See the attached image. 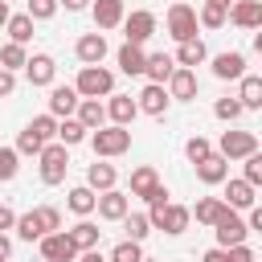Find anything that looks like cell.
Here are the masks:
<instances>
[{
  "label": "cell",
  "instance_id": "obj_1",
  "mask_svg": "<svg viewBox=\"0 0 262 262\" xmlns=\"http://www.w3.org/2000/svg\"><path fill=\"white\" fill-rule=\"evenodd\" d=\"M151 205V213H147V221H151V229H164V233H184L188 229V209L184 205H168V196H160V201H147Z\"/></svg>",
  "mask_w": 262,
  "mask_h": 262
},
{
  "label": "cell",
  "instance_id": "obj_2",
  "mask_svg": "<svg viewBox=\"0 0 262 262\" xmlns=\"http://www.w3.org/2000/svg\"><path fill=\"white\" fill-rule=\"evenodd\" d=\"M37 160H41V180L45 184H61L66 180V172H70V147L66 143H45Z\"/></svg>",
  "mask_w": 262,
  "mask_h": 262
},
{
  "label": "cell",
  "instance_id": "obj_3",
  "mask_svg": "<svg viewBox=\"0 0 262 262\" xmlns=\"http://www.w3.org/2000/svg\"><path fill=\"white\" fill-rule=\"evenodd\" d=\"M90 147H94V156H102V160H106V156H123V151L131 147V131L119 127V123H115V127H98V131L90 135Z\"/></svg>",
  "mask_w": 262,
  "mask_h": 262
},
{
  "label": "cell",
  "instance_id": "obj_4",
  "mask_svg": "<svg viewBox=\"0 0 262 262\" xmlns=\"http://www.w3.org/2000/svg\"><path fill=\"white\" fill-rule=\"evenodd\" d=\"M74 90H78L82 98H98V94H111V90H115V74H111V70H102V66H82V74H78Z\"/></svg>",
  "mask_w": 262,
  "mask_h": 262
},
{
  "label": "cell",
  "instance_id": "obj_5",
  "mask_svg": "<svg viewBox=\"0 0 262 262\" xmlns=\"http://www.w3.org/2000/svg\"><path fill=\"white\" fill-rule=\"evenodd\" d=\"M168 33L176 37V41H188V37H196V8L188 4V0H176L172 8H168Z\"/></svg>",
  "mask_w": 262,
  "mask_h": 262
},
{
  "label": "cell",
  "instance_id": "obj_6",
  "mask_svg": "<svg viewBox=\"0 0 262 262\" xmlns=\"http://www.w3.org/2000/svg\"><path fill=\"white\" fill-rule=\"evenodd\" d=\"M213 229H217V246H237V242H246V233H250L246 221L237 217V209H229V205L221 209V217L213 221Z\"/></svg>",
  "mask_w": 262,
  "mask_h": 262
},
{
  "label": "cell",
  "instance_id": "obj_7",
  "mask_svg": "<svg viewBox=\"0 0 262 262\" xmlns=\"http://www.w3.org/2000/svg\"><path fill=\"white\" fill-rule=\"evenodd\" d=\"M41 258L45 262H74L78 258V246L70 242L66 229H57V233H45L41 237Z\"/></svg>",
  "mask_w": 262,
  "mask_h": 262
},
{
  "label": "cell",
  "instance_id": "obj_8",
  "mask_svg": "<svg viewBox=\"0 0 262 262\" xmlns=\"http://www.w3.org/2000/svg\"><path fill=\"white\" fill-rule=\"evenodd\" d=\"M250 151H258V135H254V131H225V135H221V151H217V156H225V160H246Z\"/></svg>",
  "mask_w": 262,
  "mask_h": 262
},
{
  "label": "cell",
  "instance_id": "obj_9",
  "mask_svg": "<svg viewBox=\"0 0 262 262\" xmlns=\"http://www.w3.org/2000/svg\"><path fill=\"white\" fill-rule=\"evenodd\" d=\"M94 209H98V217H106V221H123V217L131 213V196L119 192V188H106V192H98Z\"/></svg>",
  "mask_w": 262,
  "mask_h": 262
},
{
  "label": "cell",
  "instance_id": "obj_10",
  "mask_svg": "<svg viewBox=\"0 0 262 262\" xmlns=\"http://www.w3.org/2000/svg\"><path fill=\"white\" fill-rule=\"evenodd\" d=\"M123 29H127V41H131V45H143V41L156 33V12L135 8L131 16H123Z\"/></svg>",
  "mask_w": 262,
  "mask_h": 262
},
{
  "label": "cell",
  "instance_id": "obj_11",
  "mask_svg": "<svg viewBox=\"0 0 262 262\" xmlns=\"http://www.w3.org/2000/svg\"><path fill=\"white\" fill-rule=\"evenodd\" d=\"M168 98H180V102L196 98V70L176 66V70H172V78H168Z\"/></svg>",
  "mask_w": 262,
  "mask_h": 262
},
{
  "label": "cell",
  "instance_id": "obj_12",
  "mask_svg": "<svg viewBox=\"0 0 262 262\" xmlns=\"http://www.w3.org/2000/svg\"><path fill=\"white\" fill-rule=\"evenodd\" d=\"M78 98H82V94H78L74 86H53V90H49V115H53V119H70V115L78 111Z\"/></svg>",
  "mask_w": 262,
  "mask_h": 262
},
{
  "label": "cell",
  "instance_id": "obj_13",
  "mask_svg": "<svg viewBox=\"0 0 262 262\" xmlns=\"http://www.w3.org/2000/svg\"><path fill=\"white\" fill-rule=\"evenodd\" d=\"M135 106H139L143 115H156V119H160V115L168 111V90H164L160 82H147V86L139 90V98H135Z\"/></svg>",
  "mask_w": 262,
  "mask_h": 262
},
{
  "label": "cell",
  "instance_id": "obj_14",
  "mask_svg": "<svg viewBox=\"0 0 262 262\" xmlns=\"http://www.w3.org/2000/svg\"><path fill=\"white\" fill-rule=\"evenodd\" d=\"M74 53H78V61H86V66H98V61L106 57V37H102V33H86V37H78Z\"/></svg>",
  "mask_w": 262,
  "mask_h": 262
},
{
  "label": "cell",
  "instance_id": "obj_15",
  "mask_svg": "<svg viewBox=\"0 0 262 262\" xmlns=\"http://www.w3.org/2000/svg\"><path fill=\"white\" fill-rule=\"evenodd\" d=\"M196 176H201V184H221V180H229V160L217 156V151H209L196 164Z\"/></svg>",
  "mask_w": 262,
  "mask_h": 262
},
{
  "label": "cell",
  "instance_id": "obj_16",
  "mask_svg": "<svg viewBox=\"0 0 262 262\" xmlns=\"http://www.w3.org/2000/svg\"><path fill=\"white\" fill-rule=\"evenodd\" d=\"M229 20H233L237 29H258V25H262V0H233Z\"/></svg>",
  "mask_w": 262,
  "mask_h": 262
},
{
  "label": "cell",
  "instance_id": "obj_17",
  "mask_svg": "<svg viewBox=\"0 0 262 262\" xmlns=\"http://www.w3.org/2000/svg\"><path fill=\"white\" fill-rule=\"evenodd\" d=\"M25 74H29V82H33V86H49V82H53V74H57V66H53V57H49V53H33V57L25 61Z\"/></svg>",
  "mask_w": 262,
  "mask_h": 262
},
{
  "label": "cell",
  "instance_id": "obj_18",
  "mask_svg": "<svg viewBox=\"0 0 262 262\" xmlns=\"http://www.w3.org/2000/svg\"><path fill=\"white\" fill-rule=\"evenodd\" d=\"M143 61H147V53H143V45H131V41H123V45H119V70H123L127 78H135V74H143Z\"/></svg>",
  "mask_w": 262,
  "mask_h": 262
},
{
  "label": "cell",
  "instance_id": "obj_19",
  "mask_svg": "<svg viewBox=\"0 0 262 262\" xmlns=\"http://www.w3.org/2000/svg\"><path fill=\"white\" fill-rule=\"evenodd\" d=\"M213 74H217V78H242V74H246V53H237V49L217 53V57H213Z\"/></svg>",
  "mask_w": 262,
  "mask_h": 262
},
{
  "label": "cell",
  "instance_id": "obj_20",
  "mask_svg": "<svg viewBox=\"0 0 262 262\" xmlns=\"http://www.w3.org/2000/svg\"><path fill=\"white\" fill-rule=\"evenodd\" d=\"M106 115H111L119 127H127V123H135L139 106H135V98H131V94H111V102H106Z\"/></svg>",
  "mask_w": 262,
  "mask_h": 262
},
{
  "label": "cell",
  "instance_id": "obj_21",
  "mask_svg": "<svg viewBox=\"0 0 262 262\" xmlns=\"http://www.w3.org/2000/svg\"><path fill=\"white\" fill-rule=\"evenodd\" d=\"M78 123H82L86 131H98V127L106 123V106H102L98 98H78Z\"/></svg>",
  "mask_w": 262,
  "mask_h": 262
},
{
  "label": "cell",
  "instance_id": "obj_22",
  "mask_svg": "<svg viewBox=\"0 0 262 262\" xmlns=\"http://www.w3.org/2000/svg\"><path fill=\"white\" fill-rule=\"evenodd\" d=\"M115 180H119V172H115V164H90L86 168V188H94V192H106V188H115Z\"/></svg>",
  "mask_w": 262,
  "mask_h": 262
},
{
  "label": "cell",
  "instance_id": "obj_23",
  "mask_svg": "<svg viewBox=\"0 0 262 262\" xmlns=\"http://www.w3.org/2000/svg\"><path fill=\"white\" fill-rule=\"evenodd\" d=\"M156 188H160V172H156L151 164H143V168L131 172V196H143V201H147Z\"/></svg>",
  "mask_w": 262,
  "mask_h": 262
},
{
  "label": "cell",
  "instance_id": "obj_24",
  "mask_svg": "<svg viewBox=\"0 0 262 262\" xmlns=\"http://www.w3.org/2000/svg\"><path fill=\"white\" fill-rule=\"evenodd\" d=\"M90 8H94V25H98V29L123 25V0H94Z\"/></svg>",
  "mask_w": 262,
  "mask_h": 262
},
{
  "label": "cell",
  "instance_id": "obj_25",
  "mask_svg": "<svg viewBox=\"0 0 262 262\" xmlns=\"http://www.w3.org/2000/svg\"><path fill=\"white\" fill-rule=\"evenodd\" d=\"M205 57H209L205 41H201V37H188V41H180V49H176V57H172V61H176V66H188V70H192V66H201Z\"/></svg>",
  "mask_w": 262,
  "mask_h": 262
},
{
  "label": "cell",
  "instance_id": "obj_26",
  "mask_svg": "<svg viewBox=\"0 0 262 262\" xmlns=\"http://www.w3.org/2000/svg\"><path fill=\"white\" fill-rule=\"evenodd\" d=\"M172 70H176V61H172L168 53H147V61H143V74H147L151 82H160V86L172 78Z\"/></svg>",
  "mask_w": 262,
  "mask_h": 262
},
{
  "label": "cell",
  "instance_id": "obj_27",
  "mask_svg": "<svg viewBox=\"0 0 262 262\" xmlns=\"http://www.w3.org/2000/svg\"><path fill=\"white\" fill-rule=\"evenodd\" d=\"M242 111H258L262 106V78L258 74H242V94H237Z\"/></svg>",
  "mask_w": 262,
  "mask_h": 262
},
{
  "label": "cell",
  "instance_id": "obj_28",
  "mask_svg": "<svg viewBox=\"0 0 262 262\" xmlns=\"http://www.w3.org/2000/svg\"><path fill=\"white\" fill-rule=\"evenodd\" d=\"M98 237H102V229H98L94 221H86V217L70 229V242L78 246V254H82V250H94V246H98Z\"/></svg>",
  "mask_w": 262,
  "mask_h": 262
},
{
  "label": "cell",
  "instance_id": "obj_29",
  "mask_svg": "<svg viewBox=\"0 0 262 262\" xmlns=\"http://www.w3.org/2000/svg\"><path fill=\"white\" fill-rule=\"evenodd\" d=\"M225 12H229V0H205L201 12H196V25H205V29H221V25H225Z\"/></svg>",
  "mask_w": 262,
  "mask_h": 262
},
{
  "label": "cell",
  "instance_id": "obj_30",
  "mask_svg": "<svg viewBox=\"0 0 262 262\" xmlns=\"http://www.w3.org/2000/svg\"><path fill=\"white\" fill-rule=\"evenodd\" d=\"M225 205H229V209H250V205H254V184L229 180V184H225Z\"/></svg>",
  "mask_w": 262,
  "mask_h": 262
},
{
  "label": "cell",
  "instance_id": "obj_31",
  "mask_svg": "<svg viewBox=\"0 0 262 262\" xmlns=\"http://www.w3.org/2000/svg\"><path fill=\"white\" fill-rule=\"evenodd\" d=\"M4 29H8V37H12L16 45H29V41H33V16H29V12L8 16V20H4Z\"/></svg>",
  "mask_w": 262,
  "mask_h": 262
},
{
  "label": "cell",
  "instance_id": "obj_32",
  "mask_svg": "<svg viewBox=\"0 0 262 262\" xmlns=\"http://www.w3.org/2000/svg\"><path fill=\"white\" fill-rule=\"evenodd\" d=\"M221 209H225V201H221V196H201V201H196V209H188V217H196L201 225H213V221L221 217Z\"/></svg>",
  "mask_w": 262,
  "mask_h": 262
},
{
  "label": "cell",
  "instance_id": "obj_33",
  "mask_svg": "<svg viewBox=\"0 0 262 262\" xmlns=\"http://www.w3.org/2000/svg\"><path fill=\"white\" fill-rule=\"evenodd\" d=\"M94 201H98V196H94V188H86V184H82V188H70V201H66V205H70V213L90 217V213H94Z\"/></svg>",
  "mask_w": 262,
  "mask_h": 262
},
{
  "label": "cell",
  "instance_id": "obj_34",
  "mask_svg": "<svg viewBox=\"0 0 262 262\" xmlns=\"http://www.w3.org/2000/svg\"><path fill=\"white\" fill-rule=\"evenodd\" d=\"M16 233H20L25 242H41V237H45V229H41V221H37V209L16 217Z\"/></svg>",
  "mask_w": 262,
  "mask_h": 262
},
{
  "label": "cell",
  "instance_id": "obj_35",
  "mask_svg": "<svg viewBox=\"0 0 262 262\" xmlns=\"http://www.w3.org/2000/svg\"><path fill=\"white\" fill-rule=\"evenodd\" d=\"M123 229H127L131 242H143V237L151 233V221H147V213H127V217H123Z\"/></svg>",
  "mask_w": 262,
  "mask_h": 262
},
{
  "label": "cell",
  "instance_id": "obj_36",
  "mask_svg": "<svg viewBox=\"0 0 262 262\" xmlns=\"http://www.w3.org/2000/svg\"><path fill=\"white\" fill-rule=\"evenodd\" d=\"M29 61V53H25V45H16V41H8L4 49H0V70H20Z\"/></svg>",
  "mask_w": 262,
  "mask_h": 262
},
{
  "label": "cell",
  "instance_id": "obj_37",
  "mask_svg": "<svg viewBox=\"0 0 262 262\" xmlns=\"http://www.w3.org/2000/svg\"><path fill=\"white\" fill-rule=\"evenodd\" d=\"M82 139H86V127H82L78 119H66V123H57V143L74 147V143H82Z\"/></svg>",
  "mask_w": 262,
  "mask_h": 262
},
{
  "label": "cell",
  "instance_id": "obj_38",
  "mask_svg": "<svg viewBox=\"0 0 262 262\" xmlns=\"http://www.w3.org/2000/svg\"><path fill=\"white\" fill-rule=\"evenodd\" d=\"M41 147H45V139H41L37 131L25 127V131L16 135V156H41Z\"/></svg>",
  "mask_w": 262,
  "mask_h": 262
},
{
  "label": "cell",
  "instance_id": "obj_39",
  "mask_svg": "<svg viewBox=\"0 0 262 262\" xmlns=\"http://www.w3.org/2000/svg\"><path fill=\"white\" fill-rule=\"evenodd\" d=\"M143 258V250H139V242H131V237H123L115 250H111V258L106 262H139Z\"/></svg>",
  "mask_w": 262,
  "mask_h": 262
},
{
  "label": "cell",
  "instance_id": "obj_40",
  "mask_svg": "<svg viewBox=\"0 0 262 262\" xmlns=\"http://www.w3.org/2000/svg\"><path fill=\"white\" fill-rule=\"evenodd\" d=\"M29 131H37V135L49 143V139H57V119H53V115H37V119L29 123Z\"/></svg>",
  "mask_w": 262,
  "mask_h": 262
},
{
  "label": "cell",
  "instance_id": "obj_41",
  "mask_svg": "<svg viewBox=\"0 0 262 262\" xmlns=\"http://www.w3.org/2000/svg\"><path fill=\"white\" fill-rule=\"evenodd\" d=\"M209 151H213V143H209V139H205V135H192V139H188V143H184V156H188V160H192V164H201V160H205V156H209Z\"/></svg>",
  "mask_w": 262,
  "mask_h": 262
},
{
  "label": "cell",
  "instance_id": "obj_42",
  "mask_svg": "<svg viewBox=\"0 0 262 262\" xmlns=\"http://www.w3.org/2000/svg\"><path fill=\"white\" fill-rule=\"evenodd\" d=\"M25 4H29V8H25V12H29V16H33V20H49V16H53V12H57V8H61V4H57V0H25Z\"/></svg>",
  "mask_w": 262,
  "mask_h": 262
},
{
  "label": "cell",
  "instance_id": "obj_43",
  "mask_svg": "<svg viewBox=\"0 0 262 262\" xmlns=\"http://www.w3.org/2000/svg\"><path fill=\"white\" fill-rule=\"evenodd\" d=\"M37 221H41L45 233H57V229H61V213H57L53 205H41V209H37Z\"/></svg>",
  "mask_w": 262,
  "mask_h": 262
},
{
  "label": "cell",
  "instance_id": "obj_44",
  "mask_svg": "<svg viewBox=\"0 0 262 262\" xmlns=\"http://www.w3.org/2000/svg\"><path fill=\"white\" fill-rule=\"evenodd\" d=\"M16 160H20L16 147H0V180H12V176H16V168H20Z\"/></svg>",
  "mask_w": 262,
  "mask_h": 262
},
{
  "label": "cell",
  "instance_id": "obj_45",
  "mask_svg": "<svg viewBox=\"0 0 262 262\" xmlns=\"http://www.w3.org/2000/svg\"><path fill=\"white\" fill-rule=\"evenodd\" d=\"M213 115H217V119H225V123H233V119L242 115V102H237V98H217Z\"/></svg>",
  "mask_w": 262,
  "mask_h": 262
},
{
  "label": "cell",
  "instance_id": "obj_46",
  "mask_svg": "<svg viewBox=\"0 0 262 262\" xmlns=\"http://www.w3.org/2000/svg\"><path fill=\"white\" fill-rule=\"evenodd\" d=\"M242 180H246V184H254V188L262 184V156H258V151H250V156H246V176H242Z\"/></svg>",
  "mask_w": 262,
  "mask_h": 262
},
{
  "label": "cell",
  "instance_id": "obj_47",
  "mask_svg": "<svg viewBox=\"0 0 262 262\" xmlns=\"http://www.w3.org/2000/svg\"><path fill=\"white\" fill-rule=\"evenodd\" d=\"M225 250H229V258H233V262H254V250H250L246 242H237V246H225Z\"/></svg>",
  "mask_w": 262,
  "mask_h": 262
},
{
  "label": "cell",
  "instance_id": "obj_48",
  "mask_svg": "<svg viewBox=\"0 0 262 262\" xmlns=\"http://www.w3.org/2000/svg\"><path fill=\"white\" fill-rule=\"evenodd\" d=\"M12 90H16V74L12 70H0V98H8Z\"/></svg>",
  "mask_w": 262,
  "mask_h": 262
},
{
  "label": "cell",
  "instance_id": "obj_49",
  "mask_svg": "<svg viewBox=\"0 0 262 262\" xmlns=\"http://www.w3.org/2000/svg\"><path fill=\"white\" fill-rule=\"evenodd\" d=\"M201 262H233V258H229V250H225V246H213V250H205V258H201Z\"/></svg>",
  "mask_w": 262,
  "mask_h": 262
},
{
  "label": "cell",
  "instance_id": "obj_50",
  "mask_svg": "<svg viewBox=\"0 0 262 262\" xmlns=\"http://www.w3.org/2000/svg\"><path fill=\"white\" fill-rule=\"evenodd\" d=\"M12 225H16V213H12L8 205H0V233H4V229H12Z\"/></svg>",
  "mask_w": 262,
  "mask_h": 262
},
{
  "label": "cell",
  "instance_id": "obj_51",
  "mask_svg": "<svg viewBox=\"0 0 262 262\" xmlns=\"http://www.w3.org/2000/svg\"><path fill=\"white\" fill-rule=\"evenodd\" d=\"M246 229H262V209H258V205H250V221H246Z\"/></svg>",
  "mask_w": 262,
  "mask_h": 262
},
{
  "label": "cell",
  "instance_id": "obj_52",
  "mask_svg": "<svg viewBox=\"0 0 262 262\" xmlns=\"http://www.w3.org/2000/svg\"><path fill=\"white\" fill-rule=\"evenodd\" d=\"M78 262H106V258H102V254H98V246H94V250H82V258H78Z\"/></svg>",
  "mask_w": 262,
  "mask_h": 262
},
{
  "label": "cell",
  "instance_id": "obj_53",
  "mask_svg": "<svg viewBox=\"0 0 262 262\" xmlns=\"http://www.w3.org/2000/svg\"><path fill=\"white\" fill-rule=\"evenodd\" d=\"M57 4H66V8H70V12H82V8H86V4H90V0H57Z\"/></svg>",
  "mask_w": 262,
  "mask_h": 262
},
{
  "label": "cell",
  "instance_id": "obj_54",
  "mask_svg": "<svg viewBox=\"0 0 262 262\" xmlns=\"http://www.w3.org/2000/svg\"><path fill=\"white\" fill-rule=\"evenodd\" d=\"M8 254H12V242L0 233V262H8Z\"/></svg>",
  "mask_w": 262,
  "mask_h": 262
},
{
  "label": "cell",
  "instance_id": "obj_55",
  "mask_svg": "<svg viewBox=\"0 0 262 262\" xmlns=\"http://www.w3.org/2000/svg\"><path fill=\"white\" fill-rule=\"evenodd\" d=\"M12 12H8V0H0V29H4V20H8Z\"/></svg>",
  "mask_w": 262,
  "mask_h": 262
},
{
  "label": "cell",
  "instance_id": "obj_56",
  "mask_svg": "<svg viewBox=\"0 0 262 262\" xmlns=\"http://www.w3.org/2000/svg\"><path fill=\"white\" fill-rule=\"evenodd\" d=\"M139 262H156V258H139Z\"/></svg>",
  "mask_w": 262,
  "mask_h": 262
},
{
  "label": "cell",
  "instance_id": "obj_57",
  "mask_svg": "<svg viewBox=\"0 0 262 262\" xmlns=\"http://www.w3.org/2000/svg\"><path fill=\"white\" fill-rule=\"evenodd\" d=\"M229 4H233V0H229Z\"/></svg>",
  "mask_w": 262,
  "mask_h": 262
}]
</instances>
